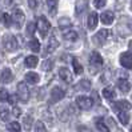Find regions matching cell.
Here are the masks:
<instances>
[{
	"instance_id": "cell-43",
	"label": "cell",
	"mask_w": 132,
	"mask_h": 132,
	"mask_svg": "<svg viewBox=\"0 0 132 132\" xmlns=\"http://www.w3.org/2000/svg\"><path fill=\"white\" fill-rule=\"evenodd\" d=\"M131 11H132V2H131Z\"/></svg>"
},
{
	"instance_id": "cell-14",
	"label": "cell",
	"mask_w": 132,
	"mask_h": 132,
	"mask_svg": "<svg viewBox=\"0 0 132 132\" xmlns=\"http://www.w3.org/2000/svg\"><path fill=\"white\" fill-rule=\"evenodd\" d=\"M113 19H115L113 12H111V11H105V12L102 13V16H100V20H102V23H103V24H105V26L112 24Z\"/></svg>"
},
{
	"instance_id": "cell-37",
	"label": "cell",
	"mask_w": 132,
	"mask_h": 132,
	"mask_svg": "<svg viewBox=\"0 0 132 132\" xmlns=\"http://www.w3.org/2000/svg\"><path fill=\"white\" fill-rule=\"evenodd\" d=\"M105 3H107V0H94V5L96 8H103Z\"/></svg>"
},
{
	"instance_id": "cell-7",
	"label": "cell",
	"mask_w": 132,
	"mask_h": 132,
	"mask_svg": "<svg viewBox=\"0 0 132 132\" xmlns=\"http://www.w3.org/2000/svg\"><path fill=\"white\" fill-rule=\"evenodd\" d=\"M89 64L91 67H94V68H100L103 65V57L100 56V53L94 51L91 53V56H89Z\"/></svg>"
},
{
	"instance_id": "cell-33",
	"label": "cell",
	"mask_w": 132,
	"mask_h": 132,
	"mask_svg": "<svg viewBox=\"0 0 132 132\" xmlns=\"http://www.w3.org/2000/svg\"><path fill=\"white\" fill-rule=\"evenodd\" d=\"M36 28H37V27H36V24H35L34 21L28 23V26H27V35H28V36H34Z\"/></svg>"
},
{
	"instance_id": "cell-1",
	"label": "cell",
	"mask_w": 132,
	"mask_h": 132,
	"mask_svg": "<svg viewBox=\"0 0 132 132\" xmlns=\"http://www.w3.org/2000/svg\"><path fill=\"white\" fill-rule=\"evenodd\" d=\"M3 45H4V48L7 51H16L18 47H19V44H18V40H16V37H15L13 35H10V34H7L3 36Z\"/></svg>"
},
{
	"instance_id": "cell-34",
	"label": "cell",
	"mask_w": 132,
	"mask_h": 132,
	"mask_svg": "<svg viewBox=\"0 0 132 132\" xmlns=\"http://www.w3.org/2000/svg\"><path fill=\"white\" fill-rule=\"evenodd\" d=\"M35 132H47V128H45L43 121H36V124H35Z\"/></svg>"
},
{
	"instance_id": "cell-5",
	"label": "cell",
	"mask_w": 132,
	"mask_h": 132,
	"mask_svg": "<svg viewBox=\"0 0 132 132\" xmlns=\"http://www.w3.org/2000/svg\"><path fill=\"white\" fill-rule=\"evenodd\" d=\"M26 20V16H24V12H23L20 8H15L13 12H12V21L15 23L16 28H20L23 26V23Z\"/></svg>"
},
{
	"instance_id": "cell-24",
	"label": "cell",
	"mask_w": 132,
	"mask_h": 132,
	"mask_svg": "<svg viewBox=\"0 0 132 132\" xmlns=\"http://www.w3.org/2000/svg\"><path fill=\"white\" fill-rule=\"evenodd\" d=\"M118 118H119V121L123 124V126H127V124L129 123V115L126 111L118 112Z\"/></svg>"
},
{
	"instance_id": "cell-13",
	"label": "cell",
	"mask_w": 132,
	"mask_h": 132,
	"mask_svg": "<svg viewBox=\"0 0 132 132\" xmlns=\"http://www.w3.org/2000/svg\"><path fill=\"white\" fill-rule=\"evenodd\" d=\"M12 79H13L12 71H11L10 68H4L3 71H2V73H0V83H4V84L11 83Z\"/></svg>"
},
{
	"instance_id": "cell-32",
	"label": "cell",
	"mask_w": 132,
	"mask_h": 132,
	"mask_svg": "<svg viewBox=\"0 0 132 132\" xmlns=\"http://www.w3.org/2000/svg\"><path fill=\"white\" fill-rule=\"evenodd\" d=\"M72 64H73V69H75V73H77V75H80V73H83V67L80 65V63L77 61L75 57L72 59Z\"/></svg>"
},
{
	"instance_id": "cell-11",
	"label": "cell",
	"mask_w": 132,
	"mask_h": 132,
	"mask_svg": "<svg viewBox=\"0 0 132 132\" xmlns=\"http://www.w3.org/2000/svg\"><path fill=\"white\" fill-rule=\"evenodd\" d=\"M59 76H60V79L63 81H65V83H72V80H73V76H72L71 71L65 67L59 69Z\"/></svg>"
},
{
	"instance_id": "cell-39",
	"label": "cell",
	"mask_w": 132,
	"mask_h": 132,
	"mask_svg": "<svg viewBox=\"0 0 132 132\" xmlns=\"http://www.w3.org/2000/svg\"><path fill=\"white\" fill-rule=\"evenodd\" d=\"M77 132H91V129L85 126H79L77 127Z\"/></svg>"
},
{
	"instance_id": "cell-2",
	"label": "cell",
	"mask_w": 132,
	"mask_h": 132,
	"mask_svg": "<svg viewBox=\"0 0 132 132\" xmlns=\"http://www.w3.org/2000/svg\"><path fill=\"white\" fill-rule=\"evenodd\" d=\"M36 27H37V31L40 32L42 37H45L48 35L50 32V29H51V24H50V21L47 20V18H44V16H40L37 19V23H36Z\"/></svg>"
},
{
	"instance_id": "cell-12",
	"label": "cell",
	"mask_w": 132,
	"mask_h": 132,
	"mask_svg": "<svg viewBox=\"0 0 132 132\" xmlns=\"http://www.w3.org/2000/svg\"><path fill=\"white\" fill-rule=\"evenodd\" d=\"M116 85H118V88L123 92V94H127V92H129V89H131V83L126 79V77H121V79H119L118 80V83H116Z\"/></svg>"
},
{
	"instance_id": "cell-17",
	"label": "cell",
	"mask_w": 132,
	"mask_h": 132,
	"mask_svg": "<svg viewBox=\"0 0 132 132\" xmlns=\"http://www.w3.org/2000/svg\"><path fill=\"white\" fill-rule=\"evenodd\" d=\"M26 80L29 84H37L39 80H40V76L36 72H28V73H26Z\"/></svg>"
},
{
	"instance_id": "cell-16",
	"label": "cell",
	"mask_w": 132,
	"mask_h": 132,
	"mask_svg": "<svg viewBox=\"0 0 132 132\" xmlns=\"http://www.w3.org/2000/svg\"><path fill=\"white\" fill-rule=\"evenodd\" d=\"M59 47V42H57V39L55 37V36H51L50 37V42H48V47H47V52L48 53H51V52H53L56 48Z\"/></svg>"
},
{
	"instance_id": "cell-28",
	"label": "cell",
	"mask_w": 132,
	"mask_h": 132,
	"mask_svg": "<svg viewBox=\"0 0 132 132\" xmlns=\"http://www.w3.org/2000/svg\"><path fill=\"white\" fill-rule=\"evenodd\" d=\"M28 47L31 48V51H34V52H39V51H40V43H39L37 39H32V40L29 42Z\"/></svg>"
},
{
	"instance_id": "cell-15",
	"label": "cell",
	"mask_w": 132,
	"mask_h": 132,
	"mask_svg": "<svg viewBox=\"0 0 132 132\" xmlns=\"http://www.w3.org/2000/svg\"><path fill=\"white\" fill-rule=\"evenodd\" d=\"M97 13L96 12H91L88 15V20H87V26L89 29H95L97 27Z\"/></svg>"
},
{
	"instance_id": "cell-40",
	"label": "cell",
	"mask_w": 132,
	"mask_h": 132,
	"mask_svg": "<svg viewBox=\"0 0 132 132\" xmlns=\"http://www.w3.org/2000/svg\"><path fill=\"white\" fill-rule=\"evenodd\" d=\"M20 113H21V110L19 107H13V115L15 116H20Z\"/></svg>"
},
{
	"instance_id": "cell-9",
	"label": "cell",
	"mask_w": 132,
	"mask_h": 132,
	"mask_svg": "<svg viewBox=\"0 0 132 132\" xmlns=\"http://www.w3.org/2000/svg\"><path fill=\"white\" fill-rule=\"evenodd\" d=\"M64 95H65V92H64V89L61 88V87H53L52 88V91H51V97H52V102H60L61 99L64 97Z\"/></svg>"
},
{
	"instance_id": "cell-26",
	"label": "cell",
	"mask_w": 132,
	"mask_h": 132,
	"mask_svg": "<svg viewBox=\"0 0 132 132\" xmlns=\"http://www.w3.org/2000/svg\"><path fill=\"white\" fill-rule=\"evenodd\" d=\"M47 7H48L50 13L55 15L56 13V8H57V0H47Z\"/></svg>"
},
{
	"instance_id": "cell-36",
	"label": "cell",
	"mask_w": 132,
	"mask_h": 132,
	"mask_svg": "<svg viewBox=\"0 0 132 132\" xmlns=\"http://www.w3.org/2000/svg\"><path fill=\"white\" fill-rule=\"evenodd\" d=\"M43 69H44V71H51V69H52V67H53V61L51 60V59H48V60H45L44 61V63H43Z\"/></svg>"
},
{
	"instance_id": "cell-31",
	"label": "cell",
	"mask_w": 132,
	"mask_h": 132,
	"mask_svg": "<svg viewBox=\"0 0 132 132\" xmlns=\"http://www.w3.org/2000/svg\"><path fill=\"white\" fill-rule=\"evenodd\" d=\"M103 96L107 99V100H113V97L116 96L115 95V91L111 89V88H104L103 89Z\"/></svg>"
},
{
	"instance_id": "cell-22",
	"label": "cell",
	"mask_w": 132,
	"mask_h": 132,
	"mask_svg": "<svg viewBox=\"0 0 132 132\" xmlns=\"http://www.w3.org/2000/svg\"><path fill=\"white\" fill-rule=\"evenodd\" d=\"M0 21L3 23V26L4 27H7V28H10L11 27V24H12V16H10L8 13H2L0 15Z\"/></svg>"
},
{
	"instance_id": "cell-27",
	"label": "cell",
	"mask_w": 132,
	"mask_h": 132,
	"mask_svg": "<svg viewBox=\"0 0 132 132\" xmlns=\"http://www.w3.org/2000/svg\"><path fill=\"white\" fill-rule=\"evenodd\" d=\"M7 129H8L10 132H21V127H20V124L18 121L10 123L8 126H7Z\"/></svg>"
},
{
	"instance_id": "cell-30",
	"label": "cell",
	"mask_w": 132,
	"mask_h": 132,
	"mask_svg": "<svg viewBox=\"0 0 132 132\" xmlns=\"http://www.w3.org/2000/svg\"><path fill=\"white\" fill-rule=\"evenodd\" d=\"M0 119L3 121H7L10 119V110L7 107H2L0 108Z\"/></svg>"
},
{
	"instance_id": "cell-6",
	"label": "cell",
	"mask_w": 132,
	"mask_h": 132,
	"mask_svg": "<svg viewBox=\"0 0 132 132\" xmlns=\"http://www.w3.org/2000/svg\"><path fill=\"white\" fill-rule=\"evenodd\" d=\"M92 104H94V102H92L91 97H87V96H77L76 97V105L80 110H91Z\"/></svg>"
},
{
	"instance_id": "cell-8",
	"label": "cell",
	"mask_w": 132,
	"mask_h": 132,
	"mask_svg": "<svg viewBox=\"0 0 132 132\" xmlns=\"http://www.w3.org/2000/svg\"><path fill=\"white\" fill-rule=\"evenodd\" d=\"M112 108H113V111L118 113V112H121V111H128L131 110V103L127 102V100H119V102H116L112 104Z\"/></svg>"
},
{
	"instance_id": "cell-42",
	"label": "cell",
	"mask_w": 132,
	"mask_h": 132,
	"mask_svg": "<svg viewBox=\"0 0 132 132\" xmlns=\"http://www.w3.org/2000/svg\"><path fill=\"white\" fill-rule=\"evenodd\" d=\"M128 47H129V50L132 51V40H129V44H128Z\"/></svg>"
},
{
	"instance_id": "cell-35",
	"label": "cell",
	"mask_w": 132,
	"mask_h": 132,
	"mask_svg": "<svg viewBox=\"0 0 132 132\" xmlns=\"http://www.w3.org/2000/svg\"><path fill=\"white\" fill-rule=\"evenodd\" d=\"M8 97H10V95H8V92H7V89H4V88H0V102H7L8 100Z\"/></svg>"
},
{
	"instance_id": "cell-25",
	"label": "cell",
	"mask_w": 132,
	"mask_h": 132,
	"mask_svg": "<svg viewBox=\"0 0 132 132\" xmlns=\"http://www.w3.org/2000/svg\"><path fill=\"white\" fill-rule=\"evenodd\" d=\"M77 89H80V91H89L91 89V81L87 80V79H83L79 84H77Z\"/></svg>"
},
{
	"instance_id": "cell-29",
	"label": "cell",
	"mask_w": 132,
	"mask_h": 132,
	"mask_svg": "<svg viewBox=\"0 0 132 132\" xmlns=\"http://www.w3.org/2000/svg\"><path fill=\"white\" fill-rule=\"evenodd\" d=\"M64 39L68 42H75L77 39V32L76 31H67V32L64 34Z\"/></svg>"
},
{
	"instance_id": "cell-10",
	"label": "cell",
	"mask_w": 132,
	"mask_h": 132,
	"mask_svg": "<svg viewBox=\"0 0 132 132\" xmlns=\"http://www.w3.org/2000/svg\"><path fill=\"white\" fill-rule=\"evenodd\" d=\"M120 64L124 68H132V53L123 52L120 55Z\"/></svg>"
},
{
	"instance_id": "cell-44",
	"label": "cell",
	"mask_w": 132,
	"mask_h": 132,
	"mask_svg": "<svg viewBox=\"0 0 132 132\" xmlns=\"http://www.w3.org/2000/svg\"><path fill=\"white\" fill-rule=\"evenodd\" d=\"M131 132H132V127H131Z\"/></svg>"
},
{
	"instance_id": "cell-41",
	"label": "cell",
	"mask_w": 132,
	"mask_h": 132,
	"mask_svg": "<svg viewBox=\"0 0 132 132\" xmlns=\"http://www.w3.org/2000/svg\"><path fill=\"white\" fill-rule=\"evenodd\" d=\"M8 102L15 105V103H16V96H10V97H8Z\"/></svg>"
},
{
	"instance_id": "cell-38",
	"label": "cell",
	"mask_w": 132,
	"mask_h": 132,
	"mask_svg": "<svg viewBox=\"0 0 132 132\" xmlns=\"http://www.w3.org/2000/svg\"><path fill=\"white\" fill-rule=\"evenodd\" d=\"M28 5H29V8L35 10L37 7V0H28Z\"/></svg>"
},
{
	"instance_id": "cell-3",
	"label": "cell",
	"mask_w": 132,
	"mask_h": 132,
	"mask_svg": "<svg viewBox=\"0 0 132 132\" xmlns=\"http://www.w3.org/2000/svg\"><path fill=\"white\" fill-rule=\"evenodd\" d=\"M111 35V31L108 29H100L97 34H95L94 36H92V42H94L96 45H103L105 43V40L108 37H110Z\"/></svg>"
},
{
	"instance_id": "cell-4",
	"label": "cell",
	"mask_w": 132,
	"mask_h": 132,
	"mask_svg": "<svg viewBox=\"0 0 132 132\" xmlns=\"http://www.w3.org/2000/svg\"><path fill=\"white\" fill-rule=\"evenodd\" d=\"M18 99L23 103H27L29 99V89L26 83H19L18 84Z\"/></svg>"
},
{
	"instance_id": "cell-18",
	"label": "cell",
	"mask_w": 132,
	"mask_h": 132,
	"mask_svg": "<svg viewBox=\"0 0 132 132\" xmlns=\"http://www.w3.org/2000/svg\"><path fill=\"white\" fill-rule=\"evenodd\" d=\"M37 57L36 56H34V55H31V56H27L26 57V60H24V64H26V67H28V68H35L36 65H37Z\"/></svg>"
},
{
	"instance_id": "cell-23",
	"label": "cell",
	"mask_w": 132,
	"mask_h": 132,
	"mask_svg": "<svg viewBox=\"0 0 132 132\" xmlns=\"http://www.w3.org/2000/svg\"><path fill=\"white\" fill-rule=\"evenodd\" d=\"M95 124H96V128H97L99 131H102V132H110V128L105 126L103 118H97L96 121H95Z\"/></svg>"
},
{
	"instance_id": "cell-21",
	"label": "cell",
	"mask_w": 132,
	"mask_h": 132,
	"mask_svg": "<svg viewBox=\"0 0 132 132\" xmlns=\"http://www.w3.org/2000/svg\"><path fill=\"white\" fill-rule=\"evenodd\" d=\"M88 7V0H80L76 4V15H81Z\"/></svg>"
},
{
	"instance_id": "cell-20",
	"label": "cell",
	"mask_w": 132,
	"mask_h": 132,
	"mask_svg": "<svg viewBox=\"0 0 132 132\" xmlns=\"http://www.w3.org/2000/svg\"><path fill=\"white\" fill-rule=\"evenodd\" d=\"M71 26H72V23H71V20H69L68 18H61V19H59V28H60L61 31H65V29H68V28H71Z\"/></svg>"
},
{
	"instance_id": "cell-19",
	"label": "cell",
	"mask_w": 132,
	"mask_h": 132,
	"mask_svg": "<svg viewBox=\"0 0 132 132\" xmlns=\"http://www.w3.org/2000/svg\"><path fill=\"white\" fill-rule=\"evenodd\" d=\"M32 124H34V119L31 118L29 115H26L24 118H23V127H24V129L27 132L31 131V128H32Z\"/></svg>"
}]
</instances>
